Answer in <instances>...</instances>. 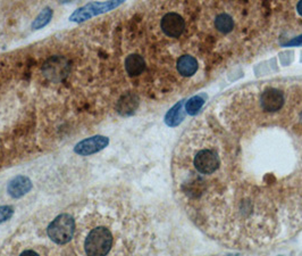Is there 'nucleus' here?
Wrapping results in <instances>:
<instances>
[{"mask_svg":"<svg viewBox=\"0 0 302 256\" xmlns=\"http://www.w3.org/2000/svg\"><path fill=\"white\" fill-rule=\"evenodd\" d=\"M174 166L178 190L194 221L206 225L233 207L239 213L240 206L231 197V157L209 126L191 127L183 136Z\"/></svg>","mask_w":302,"mask_h":256,"instance_id":"nucleus-1","label":"nucleus"},{"mask_svg":"<svg viewBox=\"0 0 302 256\" xmlns=\"http://www.w3.org/2000/svg\"><path fill=\"white\" fill-rule=\"evenodd\" d=\"M113 247V234L107 228L98 227L89 232L84 241L87 256H107Z\"/></svg>","mask_w":302,"mask_h":256,"instance_id":"nucleus-2","label":"nucleus"},{"mask_svg":"<svg viewBox=\"0 0 302 256\" xmlns=\"http://www.w3.org/2000/svg\"><path fill=\"white\" fill-rule=\"evenodd\" d=\"M75 230L74 219L70 214H61L48 225L47 233L54 242L58 245H65L73 238Z\"/></svg>","mask_w":302,"mask_h":256,"instance_id":"nucleus-3","label":"nucleus"},{"mask_svg":"<svg viewBox=\"0 0 302 256\" xmlns=\"http://www.w3.org/2000/svg\"><path fill=\"white\" fill-rule=\"evenodd\" d=\"M122 4L123 2H104V3L96 2V3L87 4V5H84L83 7L78 8V10L70 16V21L75 23L84 22V21L92 19L93 16L113 11L116 7L122 5Z\"/></svg>","mask_w":302,"mask_h":256,"instance_id":"nucleus-4","label":"nucleus"},{"mask_svg":"<svg viewBox=\"0 0 302 256\" xmlns=\"http://www.w3.org/2000/svg\"><path fill=\"white\" fill-rule=\"evenodd\" d=\"M284 91L275 87H268L260 93L259 104L266 113H276L284 107Z\"/></svg>","mask_w":302,"mask_h":256,"instance_id":"nucleus-5","label":"nucleus"},{"mask_svg":"<svg viewBox=\"0 0 302 256\" xmlns=\"http://www.w3.org/2000/svg\"><path fill=\"white\" fill-rule=\"evenodd\" d=\"M185 27L184 17L176 12L166 13L160 21V28L165 36L173 39L182 37L185 31Z\"/></svg>","mask_w":302,"mask_h":256,"instance_id":"nucleus-6","label":"nucleus"},{"mask_svg":"<svg viewBox=\"0 0 302 256\" xmlns=\"http://www.w3.org/2000/svg\"><path fill=\"white\" fill-rule=\"evenodd\" d=\"M109 145V138L106 136H93L81 140L75 145L74 153L80 156H90L103 151Z\"/></svg>","mask_w":302,"mask_h":256,"instance_id":"nucleus-7","label":"nucleus"},{"mask_svg":"<svg viewBox=\"0 0 302 256\" xmlns=\"http://www.w3.org/2000/svg\"><path fill=\"white\" fill-rule=\"evenodd\" d=\"M33 187L32 181L30 180V178L25 176H18L13 178L12 180L8 182L7 191L13 198H21L23 196L30 193Z\"/></svg>","mask_w":302,"mask_h":256,"instance_id":"nucleus-8","label":"nucleus"},{"mask_svg":"<svg viewBox=\"0 0 302 256\" xmlns=\"http://www.w3.org/2000/svg\"><path fill=\"white\" fill-rule=\"evenodd\" d=\"M198 68H199V63L197 61V58L192 56V55L185 54L177 58L176 70L178 73H180L182 76H184V78H190V76L194 75L197 73Z\"/></svg>","mask_w":302,"mask_h":256,"instance_id":"nucleus-9","label":"nucleus"},{"mask_svg":"<svg viewBox=\"0 0 302 256\" xmlns=\"http://www.w3.org/2000/svg\"><path fill=\"white\" fill-rule=\"evenodd\" d=\"M139 106V97L133 92H126L117 102V112L123 116H129L137 110Z\"/></svg>","mask_w":302,"mask_h":256,"instance_id":"nucleus-10","label":"nucleus"},{"mask_svg":"<svg viewBox=\"0 0 302 256\" xmlns=\"http://www.w3.org/2000/svg\"><path fill=\"white\" fill-rule=\"evenodd\" d=\"M146 68V61L139 54H131L125 59V70L130 76H139Z\"/></svg>","mask_w":302,"mask_h":256,"instance_id":"nucleus-11","label":"nucleus"},{"mask_svg":"<svg viewBox=\"0 0 302 256\" xmlns=\"http://www.w3.org/2000/svg\"><path fill=\"white\" fill-rule=\"evenodd\" d=\"M183 101H178L175 106L168 110L167 114L165 116V123L168 126L174 127L177 126L178 124H181L183 119H184V115H185V110H184V106H183Z\"/></svg>","mask_w":302,"mask_h":256,"instance_id":"nucleus-12","label":"nucleus"},{"mask_svg":"<svg viewBox=\"0 0 302 256\" xmlns=\"http://www.w3.org/2000/svg\"><path fill=\"white\" fill-rule=\"evenodd\" d=\"M54 12L52 11V8L46 7L45 10H42L39 15L36 17V20L33 21L31 27L33 30H40L44 27H46L47 24H48L50 21L53 19Z\"/></svg>","mask_w":302,"mask_h":256,"instance_id":"nucleus-13","label":"nucleus"},{"mask_svg":"<svg viewBox=\"0 0 302 256\" xmlns=\"http://www.w3.org/2000/svg\"><path fill=\"white\" fill-rule=\"evenodd\" d=\"M203 104H205V99L202 96H194L186 101L185 112L190 115L197 114Z\"/></svg>","mask_w":302,"mask_h":256,"instance_id":"nucleus-14","label":"nucleus"},{"mask_svg":"<svg viewBox=\"0 0 302 256\" xmlns=\"http://www.w3.org/2000/svg\"><path fill=\"white\" fill-rule=\"evenodd\" d=\"M13 215H14V208L10 205L0 206V223H4V222L12 219Z\"/></svg>","mask_w":302,"mask_h":256,"instance_id":"nucleus-15","label":"nucleus"},{"mask_svg":"<svg viewBox=\"0 0 302 256\" xmlns=\"http://www.w3.org/2000/svg\"><path fill=\"white\" fill-rule=\"evenodd\" d=\"M285 47H301L302 46V36H299L296 38H293L290 41L285 42Z\"/></svg>","mask_w":302,"mask_h":256,"instance_id":"nucleus-16","label":"nucleus"},{"mask_svg":"<svg viewBox=\"0 0 302 256\" xmlns=\"http://www.w3.org/2000/svg\"><path fill=\"white\" fill-rule=\"evenodd\" d=\"M20 256H39V254L38 253H36L35 250H31V249H29V250H24L22 254H21Z\"/></svg>","mask_w":302,"mask_h":256,"instance_id":"nucleus-17","label":"nucleus"},{"mask_svg":"<svg viewBox=\"0 0 302 256\" xmlns=\"http://www.w3.org/2000/svg\"><path fill=\"white\" fill-rule=\"evenodd\" d=\"M296 11L302 16V2H299L296 4Z\"/></svg>","mask_w":302,"mask_h":256,"instance_id":"nucleus-18","label":"nucleus"}]
</instances>
